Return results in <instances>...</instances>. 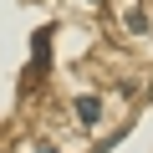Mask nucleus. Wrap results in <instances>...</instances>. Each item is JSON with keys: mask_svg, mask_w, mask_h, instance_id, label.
<instances>
[{"mask_svg": "<svg viewBox=\"0 0 153 153\" xmlns=\"http://www.w3.org/2000/svg\"><path fill=\"white\" fill-rule=\"evenodd\" d=\"M46 66H51V26H41V31L31 36V82H36Z\"/></svg>", "mask_w": 153, "mask_h": 153, "instance_id": "obj_1", "label": "nucleus"}, {"mask_svg": "<svg viewBox=\"0 0 153 153\" xmlns=\"http://www.w3.org/2000/svg\"><path fill=\"white\" fill-rule=\"evenodd\" d=\"M36 153H56V148H36Z\"/></svg>", "mask_w": 153, "mask_h": 153, "instance_id": "obj_4", "label": "nucleus"}, {"mask_svg": "<svg viewBox=\"0 0 153 153\" xmlns=\"http://www.w3.org/2000/svg\"><path fill=\"white\" fill-rule=\"evenodd\" d=\"M148 97H153V87H148Z\"/></svg>", "mask_w": 153, "mask_h": 153, "instance_id": "obj_5", "label": "nucleus"}, {"mask_svg": "<svg viewBox=\"0 0 153 153\" xmlns=\"http://www.w3.org/2000/svg\"><path fill=\"white\" fill-rule=\"evenodd\" d=\"M97 117H102V102H97V97H76V123H87V128H92Z\"/></svg>", "mask_w": 153, "mask_h": 153, "instance_id": "obj_2", "label": "nucleus"}, {"mask_svg": "<svg viewBox=\"0 0 153 153\" xmlns=\"http://www.w3.org/2000/svg\"><path fill=\"white\" fill-rule=\"evenodd\" d=\"M123 26H128L133 36H143V31H148V16H143V10H128V16H123Z\"/></svg>", "mask_w": 153, "mask_h": 153, "instance_id": "obj_3", "label": "nucleus"}]
</instances>
